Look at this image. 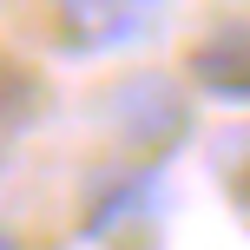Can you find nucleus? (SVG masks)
Wrapping results in <instances>:
<instances>
[{"instance_id":"1","label":"nucleus","mask_w":250,"mask_h":250,"mask_svg":"<svg viewBox=\"0 0 250 250\" xmlns=\"http://www.w3.org/2000/svg\"><path fill=\"white\" fill-rule=\"evenodd\" d=\"M158 7L165 0H53L60 40H66V53H79V60H99V53L132 46V40L158 20Z\"/></svg>"},{"instance_id":"2","label":"nucleus","mask_w":250,"mask_h":250,"mask_svg":"<svg viewBox=\"0 0 250 250\" xmlns=\"http://www.w3.org/2000/svg\"><path fill=\"white\" fill-rule=\"evenodd\" d=\"M191 79L224 105H250V26H217L191 46Z\"/></svg>"},{"instance_id":"3","label":"nucleus","mask_w":250,"mask_h":250,"mask_svg":"<svg viewBox=\"0 0 250 250\" xmlns=\"http://www.w3.org/2000/svg\"><path fill=\"white\" fill-rule=\"evenodd\" d=\"M26 112H33V79H26V73H13V66H0V138H7V132H20Z\"/></svg>"},{"instance_id":"4","label":"nucleus","mask_w":250,"mask_h":250,"mask_svg":"<svg viewBox=\"0 0 250 250\" xmlns=\"http://www.w3.org/2000/svg\"><path fill=\"white\" fill-rule=\"evenodd\" d=\"M224 185H230V191H237V198L250 204V132L224 138Z\"/></svg>"},{"instance_id":"5","label":"nucleus","mask_w":250,"mask_h":250,"mask_svg":"<svg viewBox=\"0 0 250 250\" xmlns=\"http://www.w3.org/2000/svg\"><path fill=\"white\" fill-rule=\"evenodd\" d=\"M145 92H151V79H138L132 92H119V99H132V105H119V112H145V105H138ZM151 112H158V105H151ZM158 125H165V132H185V105H165V112H158Z\"/></svg>"},{"instance_id":"6","label":"nucleus","mask_w":250,"mask_h":250,"mask_svg":"<svg viewBox=\"0 0 250 250\" xmlns=\"http://www.w3.org/2000/svg\"><path fill=\"white\" fill-rule=\"evenodd\" d=\"M0 250H20V244H13V230H0Z\"/></svg>"}]
</instances>
